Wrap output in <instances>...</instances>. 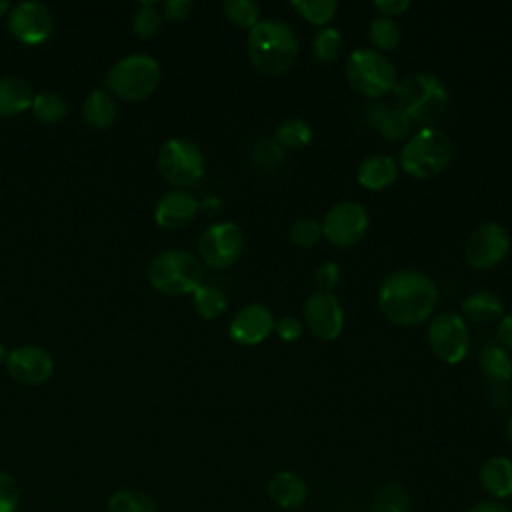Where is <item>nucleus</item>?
I'll return each instance as SVG.
<instances>
[{"mask_svg":"<svg viewBox=\"0 0 512 512\" xmlns=\"http://www.w3.org/2000/svg\"><path fill=\"white\" fill-rule=\"evenodd\" d=\"M394 106L402 110L412 124L432 126L450 104V94L442 80L430 72H414L400 78L392 90Z\"/></svg>","mask_w":512,"mask_h":512,"instance_id":"nucleus-3","label":"nucleus"},{"mask_svg":"<svg viewBox=\"0 0 512 512\" xmlns=\"http://www.w3.org/2000/svg\"><path fill=\"white\" fill-rule=\"evenodd\" d=\"M312 136H314L312 126L302 118H286L276 126V132H274V140L284 150H300L310 144Z\"/></svg>","mask_w":512,"mask_h":512,"instance_id":"nucleus-26","label":"nucleus"},{"mask_svg":"<svg viewBox=\"0 0 512 512\" xmlns=\"http://www.w3.org/2000/svg\"><path fill=\"white\" fill-rule=\"evenodd\" d=\"M412 126H414L412 120L396 106H386L376 122V128L380 130V134L390 142L408 140L412 134Z\"/></svg>","mask_w":512,"mask_h":512,"instance_id":"nucleus-28","label":"nucleus"},{"mask_svg":"<svg viewBox=\"0 0 512 512\" xmlns=\"http://www.w3.org/2000/svg\"><path fill=\"white\" fill-rule=\"evenodd\" d=\"M222 14L232 26L252 30L260 22V4L254 0H226Z\"/></svg>","mask_w":512,"mask_h":512,"instance_id":"nucleus-33","label":"nucleus"},{"mask_svg":"<svg viewBox=\"0 0 512 512\" xmlns=\"http://www.w3.org/2000/svg\"><path fill=\"white\" fill-rule=\"evenodd\" d=\"M348 84L366 98H380L394 90L398 78L392 62L374 48H356L344 64Z\"/></svg>","mask_w":512,"mask_h":512,"instance_id":"nucleus-7","label":"nucleus"},{"mask_svg":"<svg viewBox=\"0 0 512 512\" xmlns=\"http://www.w3.org/2000/svg\"><path fill=\"white\" fill-rule=\"evenodd\" d=\"M274 330H276V334L280 336V340H284V342H296V340L302 336V324H300V320L294 318V316H284V318H280V320L276 322Z\"/></svg>","mask_w":512,"mask_h":512,"instance_id":"nucleus-40","label":"nucleus"},{"mask_svg":"<svg viewBox=\"0 0 512 512\" xmlns=\"http://www.w3.org/2000/svg\"><path fill=\"white\" fill-rule=\"evenodd\" d=\"M6 356H8V352H6V348H4V344L0 342V364L2 362H6Z\"/></svg>","mask_w":512,"mask_h":512,"instance_id":"nucleus-48","label":"nucleus"},{"mask_svg":"<svg viewBox=\"0 0 512 512\" xmlns=\"http://www.w3.org/2000/svg\"><path fill=\"white\" fill-rule=\"evenodd\" d=\"M6 26L18 42L36 46L50 38L54 30V16L46 4L24 0L10 8L6 14Z\"/></svg>","mask_w":512,"mask_h":512,"instance_id":"nucleus-12","label":"nucleus"},{"mask_svg":"<svg viewBox=\"0 0 512 512\" xmlns=\"http://www.w3.org/2000/svg\"><path fill=\"white\" fill-rule=\"evenodd\" d=\"M206 168L200 146L188 138H170L158 152V170L162 178L178 188L196 184Z\"/></svg>","mask_w":512,"mask_h":512,"instance_id":"nucleus-8","label":"nucleus"},{"mask_svg":"<svg viewBox=\"0 0 512 512\" xmlns=\"http://www.w3.org/2000/svg\"><path fill=\"white\" fill-rule=\"evenodd\" d=\"M268 496L286 512H296L308 498V486L296 472L282 470L268 480Z\"/></svg>","mask_w":512,"mask_h":512,"instance_id":"nucleus-18","label":"nucleus"},{"mask_svg":"<svg viewBox=\"0 0 512 512\" xmlns=\"http://www.w3.org/2000/svg\"><path fill=\"white\" fill-rule=\"evenodd\" d=\"M148 282L162 294H192L204 276V268L198 256L188 250L170 248L156 254L146 268Z\"/></svg>","mask_w":512,"mask_h":512,"instance_id":"nucleus-6","label":"nucleus"},{"mask_svg":"<svg viewBox=\"0 0 512 512\" xmlns=\"http://www.w3.org/2000/svg\"><path fill=\"white\" fill-rule=\"evenodd\" d=\"M510 250V236L498 222H484L472 230L466 242V260L476 270L498 266Z\"/></svg>","mask_w":512,"mask_h":512,"instance_id":"nucleus-13","label":"nucleus"},{"mask_svg":"<svg viewBox=\"0 0 512 512\" xmlns=\"http://www.w3.org/2000/svg\"><path fill=\"white\" fill-rule=\"evenodd\" d=\"M84 122L94 130H106L116 120V100L106 88H92L82 106Z\"/></svg>","mask_w":512,"mask_h":512,"instance_id":"nucleus-23","label":"nucleus"},{"mask_svg":"<svg viewBox=\"0 0 512 512\" xmlns=\"http://www.w3.org/2000/svg\"><path fill=\"white\" fill-rule=\"evenodd\" d=\"M398 176V164L388 154H372L364 158L358 166V184L366 190H384L394 184Z\"/></svg>","mask_w":512,"mask_h":512,"instance_id":"nucleus-21","label":"nucleus"},{"mask_svg":"<svg viewBox=\"0 0 512 512\" xmlns=\"http://www.w3.org/2000/svg\"><path fill=\"white\" fill-rule=\"evenodd\" d=\"M198 206H200V210L202 212H206V214H218L222 208V202L216 198V196H210V198H206V200H202V202H198Z\"/></svg>","mask_w":512,"mask_h":512,"instance_id":"nucleus-45","label":"nucleus"},{"mask_svg":"<svg viewBox=\"0 0 512 512\" xmlns=\"http://www.w3.org/2000/svg\"><path fill=\"white\" fill-rule=\"evenodd\" d=\"M194 4L190 0H168L162 4V16L172 22H182L192 12Z\"/></svg>","mask_w":512,"mask_h":512,"instance_id":"nucleus-41","label":"nucleus"},{"mask_svg":"<svg viewBox=\"0 0 512 512\" xmlns=\"http://www.w3.org/2000/svg\"><path fill=\"white\" fill-rule=\"evenodd\" d=\"M18 502H20L18 482L10 474L0 472V512H16Z\"/></svg>","mask_w":512,"mask_h":512,"instance_id":"nucleus-38","label":"nucleus"},{"mask_svg":"<svg viewBox=\"0 0 512 512\" xmlns=\"http://www.w3.org/2000/svg\"><path fill=\"white\" fill-rule=\"evenodd\" d=\"M198 210H200L198 200L190 192L170 190L164 196H160V200L156 202L154 220L162 228L176 230L190 224L198 214Z\"/></svg>","mask_w":512,"mask_h":512,"instance_id":"nucleus-17","label":"nucleus"},{"mask_svg":"<svg viewBox=\"0 0 512 512\" xmlns=\"http://www.w3.org/2000/svg\"><path fill=\"white\" fill-rule=\"evenodd\" d=\"M506 434H508V440H510V444H512V414H510L508 424H506Z\"/></svg>","mask_w":512,"mask_h":512,"instance_id":"nucleus-47","label":"nucleus"},{"mask_svg":"<svg viewBox=\"0 0 512 512\" xmlns=\"http://www.w3.org/2000/svg\"><path fill=\"white\" fill-rule=\"evenodd\" d=\"M438 288L418 270H396L378 288L380 312L398 326H418L436 308Z\"/></svg>","mask_w":512,"mask_h":512,"instance_id":"nucleus-1","label":"nucleus"},{"mask_svg":"<svg viewBox=\"0 0 512 512\" xmlns=\"http://www.w3.org/2000/svg\"><path fill=\"white\" fill-rule=\"evenodd\" d=\"M108 512H158V508L148 494L132 488H122L110 496Z\"/></svg>","mask_w":512,"mask_h":512,"instance_id":"nucleus-32","label":"nucleus"},{"mask_svg":"<svg viewBox=\"0 0 512 512\" xmlns=\"http://www.w3.org/2000/svg\"><path fill=\"white\" fill-rule=\"evenodd\" d=\"M248 58L266 76L288 72L298 58V38L290 24L276 18L260 20L248 32Z\"/></svg>","mask_w":512,"mask_h":512,"instance_id":"nucleus-2","label":"nucleus"},{"mask_svg":"<svg viewBox=\"0 0 512 512\" xmlns=\"http://www.w3.org/2000/svg\"><path fill=\"white\" fill-rule=\"evenodd\" d=\"M290 6L306 22L322 26V28L334 18V14L338 10V2L336 0H292Z\"/></svg>","mask_w":512,"mask_h":512,"instance_id":"nucleus-34","label":"nucleus"},{"mask_svg":"<svg viewBox=\"0 0 512 512\" xmlns=\"http://www.w3.org/2000/svg\"><path fill=\"white\" fill-rule=\"evenodd\" d=\"M10 8H12V4L8 0H0V18L6 16L10 12Z\"/></svg>","mask_w":512,"mask_h":512,"instance_id":"nucleus-46","label":"nucleus"},{"mask_svg":"<svg viewBox=\"0 0 512 512\" xmlns=\"http://www.w3.org/2000/svg\"><path fill=\"white\" fill-rule=\"evenodd\" d=\"M480 372L494 384H506L512 378V358L502 346H486L478 356Z\"/></svg>","mask_w":512,"mask_h":512,"instance_id":"nucleus-24","label":"nucleus"},{"mask_svg":"<svg viewBox=\"0 0 512 512\" xmlns=\"http://www.w3.org/2000/svg\"><path fill=\"white\" fill-rule=\"evenodd\" d=\"M468 512H510V508L498 500H484V502H478L472 508H468Z\"/></svg>","mask_w":512,"mask_h":512,"instance_id":"nucleus-44","label":"nucleus"},{"mask_svg":"<svg viewBox=\"0 0 512 512\" xmlns=\"http://www.w3.org/2000/svg\"><path fill=\"white\" fill-rule=\"evenodd\" d=\"M304 320L318 340L332 342L344 330V308L332 292L316 290L304 302Z\"/></svg>","mask_w":512,"mask_h":512,"instance_id":"nucleus-14","label":"nucleus"},{"mask_svg":"<svg viewBox=\"0 0 512 512\" xmlns=\"http://www.w3.org/2000/svg\"><path fill=\"white\" fill-rule=\"evenodd\" d=\"M428 344L436 358L446 364H458L470 350V328L456 312H440L428 324Z\"/></svg>","mask_w":512,"mask_h":512,"instance_id":"nucleus-9","label":"nucleus"},{"mask_svg":"<svg viewBox=\"0 0 512 512\" xmlns=\"http://www.w3.org/2000/svg\"><path fill=\"white\" fill-rule=\"evenodd\" d=\"M162 12L156 2H142L132 14V28L140 38H152L160 32Z\"/></svg>","mask_w":512,"mask_h":512,"instance_id":"nucleus-35","label":"nucleus"},{"mask_svg":"<svg viewBox=\"0 0 512 512\" xmlns=\"http://www.w3.org/2000/svg\"><path fill=\"white\" fill-rule=\"evenodd\" d=\"M34 92L26 78L16 74L0 76V116L12 118L32 106Z\"/></svg>","mask_w":512,"mask_h":512,"instance_id":"nucleus-20","label":"nucleus"},{"mask_svg":"<svg viewBox=\"0 0 512 512\" xmlns=\"http://www.w3.org/2000/svg\"><path fill=\"white\" fill-rule=\"evenodd\" d=\"M320 224L322 238H326L332 246L348 248L362 240L368 230L370 216L360 202L344 200L334 204Z\"/></svg>","mask_w":512,"mask_h":512,"instance_id":"nucleus-11","label":"nucleus"},{"mask_svg":"<svg viewBox=\"0 0 512 512\" xmlns=\"http://www.w3.org/2000/svg\"><path fill=\"white\" fill-rule=\"evenodd\" d=\"M460 310L468 320L476 324H490L504 316V302L490 290H478L462 300Z\"/></svg>","mask_w":512,"mask_h":512,"instance_id":"nucleus-22","label":"nucleus"},{"mask_svg":"<svg viewBox=\"0 0 512 512\" xmlns=\"http://www.w3.org/2000/svg\"><path fill=\"white\" fill-rule=\"evenodd\" d=\"M340 278H342V270H340V266H338L336 262H332V260L322 262V264L316 268V274H314V280H316V284H318V288H320L322 292H332V288L340 282Z\"/></svg>","mask_w":512,"mask_h":512,"instance_id":"nucleus-39","label":"nucleus"},{"mask_svg":"<svg viewBox=\"0 0 512 512\" xmlns=\"http://www.w3.org/2000/svg\"><path fill=\"white\" fill-rule=\"evenodd\" d=\"M480 484L494 500L512 496V460L506 456H490L478 472Z\"/></svg>","mask_w":512,"mask_h":512,"instance_id":"nucleus-19","label":"nucleus"},{"mask_svg":"<svg viewBox=\"0 0 512 512\" xmlns=\"http://www.w3.org/2000/svg\"><path fill=\"white\" fill-rule=\"evenodd\" d=\"M276 320L264 304H246L242 306L228 326V334L236 344L256 346L264 342L274 332Z\"/></svg>","mask_w":512,"mask_h":512,"instance_id":"nucleus-16","label":"nucleus"},{"mask_svg":"<svg viewBox=\"0 0 512 512\" xmlns=\"http://www.w3.org/2000/svg\"><path fill=\"white\" fill-rule=\"evenodd\" d=\"M284 148L274 140V138H266L262 142H258V146L254 148V160L256 164L264 166V168H274L284 160Z\"/></svg>","mask_w":512,"mask_h":512,"instance_id":"nucleus-37","label":"nucleus"},{"mask_svg":"<svg viewBox=\"0 0 512 512\" xmlns=\"http://www.w3.org/2000/svg\"><path fill=\"white\" fill-rule=\"evenodd\" d=\"M368 38H370L374 50L390 52V50L398 48V44L402 40V32L394 18L376 16L368 26Z\"/></svg>","mask_w":512,"mask_h":512,"instance_id":"nucleus-27","label":"nucleus"},{"mask_svg":"<svg viewBox=\"0 0 512 512\" xmlns=\"http://www.w3.org/2000/svg\"><path fill=\"white\" fill-rule=\"evenodd\" d=\"M322 238V224L314 218H298L290 226V240L300 248H310Z\"/></svg>","mask_w":512,"mask_h":512,"instance_id":"nucleus-36","label":"nucleus"},{"mask_svg":"<svg viewBox=\"0 0 512 512\" xmlns=\"http://www.w3.org/2000/svg\"><path fill=\"white\" fill-rule=\"evenodd\" d=\"M452 158V144L448 136L434 128L424 126L410 134L406 144L400 150V168L416 178V180H428L438 176Z\"/></svg>","mask_w":512,"mask_h":512,"instance_id":"nucleus-4","label":"nucleus"},{"mask_svg":"<svg viewBox=\"0 0 512 512\" xmlns=\"http://www.w3.org/2000/svg\"><path fill=\"white\" fill-rule=\"evenodd\" d=\"M30 108H32V114L36 116V120H40L44 124H56L66 114V102L62 98V94H58L54 90H42V92L34 94Z\"/></svg>","mask_w":512,"mask_h":512,"instance_id":"nucleus-30","label":"nucleus"},{"mask_svg":"<svg viewBox=\"0 0 512 512\" xmlns=\"http://www.w3.org/2000/svg\"><path fill=\"white\" fill-rule=\"evenodd\" d=\"M496 336H498L500 346H502L504 350H510V352H512V312L504 314V316L498 320Z\"/></svg>","mask_w":512,"mask_h":512,"instance_id":"nucleus-43","label":"nucleus"},{"mask_svg":"<svg viewBox=\"0 0 512 512\" xmlns=\"http://www.w3.org/2000/svg\"><path fill=\"white\" fill-rule=\"evenodd\" d=\"M372 6L376 8V12H380V16L392 18L406 12L410 8V0H374Z\"/></svg>","mask_w":512,"mask_h":512,"instance_id":"nucleus-42","label":"nucleus"},{"mask_svg":"<svg viewBox=\"0 0 512 512\" xmlns=\"http://www.w3.org/2000/svg\"><path fill=\"white\" fill-rule=\"evenodd\" d=\"M192 306L196 310L198 316H202L204 320H214L218 316H222L228 308V298L226 294L214 286V284H200L194 292H192Z\"/></svg>","mask_w":512,"mask_h":512,"instance_id":"nucleus-25","label":"nucleus"},{"mask_svg":"<svg viewBox=\"0 0 512 512\" xmlns=\"http://www.w3.org/2000/svg\"><path fill=\"white\" fill-rule=\"evenodd\" d=\"M8 374L24 386H40L54 372V360L42 346L24 344L8 352L6 356Z\"/></svg>","mask_w":512,"mask_h":512,"instance_id":"nucleus-15","label":"nucleus"},{"mask_svg":"<svg viewBox=\"0 0 512 512\" xmlns=\"http://www.w3.org/2000/svg\"><path fill=\"white\" fill-rule=\"evenodd\" d=\"M162 70L156 58L150 54H128L114 62L104 76L106 90L128 102L148 98L160 84Z\"/></svg>","mask_w":512,"mask_h":512,"instance_id":"nucleus-5","label":"nucleus"},{"mask_svg":"<svg viewBox=\"0 0 512 512\" xmlns=\"http://www.w3.org/2000/svg\"><path fill=\"white\" fill-rule=\"evenodd\" d=\"M372 512H410V494L402 484H384L374 494Z\"/></svg>","mask_w":512,"mask_h":512,"instance_id":"nucleus-31","label":"nucleus"},{"mask_svg":"<svg viewBox=\"0 0 512 512\" xmlns=\"http://www.w3.org/2000/svg\"><path fill=\"white\" fill-rule=\"evenodd\" d=\"M244 250V234L236 222L222 220L210 224L198 238L200 260L214 268H230Z\"/></svg>","mask_w":512,"mask_h":512,"instance_id":"nucleus-10","label":"nucleus"},{"mask_svg":"<svg viewBox=\"0 0 512 512\" xmlns=\"http://www.w3.org/2000/svg\"><path fill=\"white\" fill-rule=\"evenodd\" d=\"M342 50H344V36L334 26L320 28L312 38V56L322 64L334 62L342 54Z\"/></svg>","mask_w":512,"mask_h":512,"instance_id":"nucleus-29","label":"nucleus"}]
</instances>
